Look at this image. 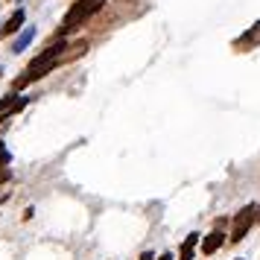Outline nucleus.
Masks as SVG:
<instances>
[{
    "label": "nucleus",
    "mask_w": 260,
    "mask_h": 260,
    "mask_svg": "<svg viewBox=\"0 0 260 260\" xmlns=\"http://www.w3.org/2000/svg\"><path fill=\"white\" fill-rule=\"evenodd\" d=\"M12 178V173H9V167H0V184H6Z\"/></svg>",
    "instance_id": "9"
},
{
    "label": "nucleus",
    "mask_w": 260,
    "mask_h": 260,
    "mask_svg": "<svg viewBox=\"0 0 260 260\" xmlns=\"http://www.w3.org/2000/svg\"><path fill=\"white\" fill-rule=\"evenodd\" d=\"M222 243H225V234H222V231H211V234L202 240V254H213V251L222 246Z\"/></svg>",
    "instance_id": "4"
},
{
    "label": "nucleus",
    "mask_w": 260,
    "mask_h": 260,
    "mask_svg": "<svg viewBox=\"0 0 260 260\" xmlns=\"http://www.w3.org/2000/svg\"><path fill=\"white\" fill-rule=\"evenodd\" d=\"M32 36H36V29H32V26H29V29H24V36L18 38V41H15V53H21V50L26 47V44H29V41H32Z\"/></svg>",
    "instance_id": "7"
},
{
    "label": "nucleus",
    "mask_w": 260,
    "mask_h": 260,
    "mask_svg": "<svg viewBox=\"0 0 260 260\" xmlns=\"http://www.w3.org/2000/svg\"><path fill=\"white\" fill-rule=\"evenodd\" d=\"M257 44H260V21L251 26V29H246V32L234 41L237 50H248V47H257Z\"/></svg>",
    "instance_id": "3"
},
{
    "label": "nucleus",
    "mask_w": 260,
    "mask_h": 260,
    "mask_svg": "<svg viewBox=\"0 0 260 260\" xmlns=\"http://www.w3.org/2000/svg\"><path fill=\"white\" fill-rule=\"evenodd\" d=\"M100 6H103V0H79V3H73L71 12L64 15V21H61V26H59V36H68V32H73V29L82 24L88 15H94Z\"/></svg>",
    "instance_id": "1"
},
{
    "label": "nucleus",
    "mask_w": 260,
    "mask_h": 260,
    "mask_svg": "<svg viewBox=\"0 0 260 260\" xmlns=\"http://www.w3.org/2000/svg\"><path fill=\"white\" fill-rule=\"evenodd\" d=\"M251 222H254V205H246L243 211L237 213V219H234V228H231V243H240V240L248 234Z\"/></svg>",
    "instance_id": "2"
},
{
    "label": "nucleus",
    "mask_w": 260,
    "mask_h": 260,
    "mask_svg": "<svg viewBox=\"0 0 260 260\" xmlns=\"http://www.w3.org/2000/svg\"><path fill=\"white\" fill-rule=\"evenodd\" d=\"M158 260H173V254H161V257H158Z\"/></svg>",
    "instance_id": "12"
},
{
    "label": "nucleus",
    "mask_w": 260,
    "mask_h": 260,
    "mask_svg": "<svg viewBox=\"0 0 260 260\" xmlns=\"http://www.w3.org/2000/svg\"><path fill=\"white\" fill-rule=\"evenodd\" d=\"M21 24H24V12H21V9H18V12H15L12 18H9V21H6V26H3V29H0V32H3V36H12V32H18V29H21Z\"/></svg>",
    "instance_id": "5"
},
{
    "label": "nucleus",
    "mask_w": 260,
    "mask_h": 260,
    "mask_svg": "<svg viewBox=\"0 0 260 260\" xmlns=\"http://www.w3.org/2000/svg\"><path fill=\"white\" fill-rule=\"evenodd\" d=\"M9 161H12V155H9V149L0 143V167H9Z\"/></svg>",
    "instance_id": "8"
},
{
    "label": "nucleus",
    "mask_w": 260,
    "mask_h": 260,
    "mask_svg": "<svg viewBox=\"0 0 260 260\" xmlns=\"http://www.w3.org/2000/svg\"><path fill=\"white\" fill-rule=\"evenodd\" d=\"M237 260H243V257H237Z\"/></svg>",
    "instance_id": "13"
},
{
    "label": "nucleus",
    "mask_w": 260,
    "mask_h": 260,
    "mask_svg": "<svg viewBox=\"0 0 260 260\" xmlns=\"http://www.w3.org/2000/svg\"><path fill=\"white\" fill-rule=\"evenodd\" d=\"M141 260H155V257H152V251H146V254H143Z\"/></svg>",
    "instance_id": "10"
},
{
    "label": "nucleus",
    "mask_w": 260,
    "mask_h": 260,
    "mask_svg": "<svg viewBox=\"0 0 260 260\" xmlns=\"http://www.w3.org/2000/svg\"><path fill=\"white\" fill-rule=\"evenodd\" d=\"M199 243V234H190L184 243H181V260H193V248Z\"/></svg>",
    "instance_id": "6"
},
{
    "label": "nucleus",
    "mask_w": 260,
    "mask_h": 260,
    "mask_svg": "<svg viewBox=\"0 0 260 260\" xmlns=\"http://www.w3.org/2000/svg\"><path fill=\"white\" fill-rule=\"evenodd\" d=\"M254 219H260V205H254Z\"/></svg>",
    "instance_id": "11"
}]
</instances>
